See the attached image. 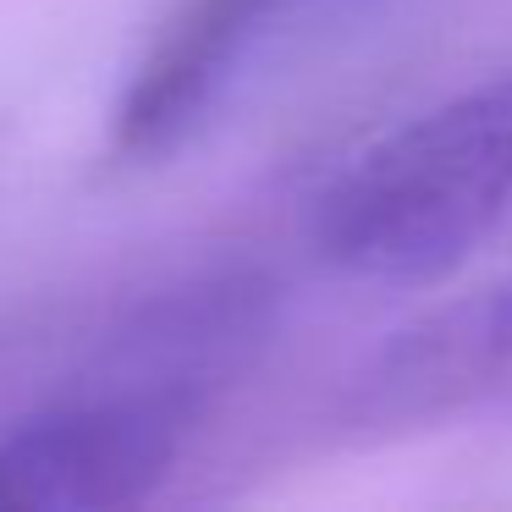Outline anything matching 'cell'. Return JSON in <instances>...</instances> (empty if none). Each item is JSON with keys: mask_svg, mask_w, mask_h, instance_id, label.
<instances>
[{"mask_svg": "<svg viewBox=\"0 0 512 512\" xmlns=\"http://www.w3.org/2000/svg\"><path fill=\"white\" fill-rule=\"evenodd\" d=\"M512 215V72L380 133L325 188L314 243L364 281H435Z\"/></svg>", "mask_w": 512, "mask_h": 512, "instance_id": "6da1fadb", "label": "cell"}, {"mask_svg": "<svg viewBox=\"0 0 512 512\" xmlns=\"http://www.w3.org/2000/svg\"><path fill=\"white\" fill-rule=\"evenodd\" d=\"M188 430L171 380L83 391L0 435V507H127L155 490Z\"/></svg>", "mask_w": 512, "mask_h": 512, "instance_id": "7a4b0ae2", "label": "cell"}, {"mask_svg": "<svg viewBox=\"0 0 512 512\" xmlns=\"http://www.w3.org/2000/svg\"><path fill=\"white\" fill-rule=\"evenodd\" d=\"M485 375L490 386L501 391V397H512V287L496 298V309H490L485 320Z\"/></svg>", "mask_w": 512, "mask_h": 512, "instance_id": "3957f363", "label": "cell"}]
</instances>
